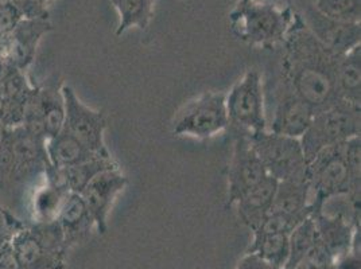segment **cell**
Segmentation results:
<instances>
[{
  "label": "cell",
  "instance_id": "obj_30",
  "mask_svg": "<svg viewBox=\"0 0 361 269\" xmlns=\"http://www.w3.org/2000/svg\"><path fill=\"white\" fill-rule=\"evenodd\" d=\"M23 19L13 3H0V34L14 30Z\"/></svg>",
  "mask_w": 361,
  "mask_h": 269
},
{
  "label": "cell",
  "instance_id": "obj_5",
  "mask_svg": "<svg viewBox=\"0 0 361 269\" xmlns=\"http://www.w3.org/2000/svg\"><path fill=\"white\" fill-rule=\"evenodd\" d=\"M307 184L313 208L334 195L348 194L360 199L361 184L352 178L343 143L319 151L307 162Z\"/></svg>",
  "mask_w": 361,
  "mask_h": 269
},
{
  "label": "cell",
  "instance_id": "obj_11",
  "mask_svg": "<svg viewBox=\"0 0 361 269\" xmlns=\"http://www.w3.org/2000/svg\"><path fill=\"white\" fill-rule=\"evenodd\" d=\"M63 123L65 103L61 89L34 87L25 109L22 125L31 134L49 140L60 134Z\"/></svg>",
  "mask_w": 361,
  "mask_h": 269
},
{
  "label": "cell",
  "instance_id": "obj_17",
  "mask_svg": "<svg viewBox=\"0 0 361 269\" xmlns=\"http://www.w3.org/2000/svg\"><path fill=\"white\" fill-rule=\"evenodd\" d=\"M50 30L49 19H22L11 31L13 54L10 65L26 73L34 62L38 44Z\"/></svg>",
  "mask_w": 361,
  "mask_h": 269
},
{
  "label": "cell",
  "instance_id": "obj_3",
  "mask_svg": "<svg viewBox=\"0 0 361 269\" xmlns=\"http://www.w3.org/2000/svg\"><path fill=\"white\" fill-rule=\"evenodd\" d=\"M229 19L243 42L263 49L285 44L293 23L288 8L263 0H239Z\"/></svg>",
  "mask_w": 361,
  "mask_h": 269
},
{
  "label": "cell",
  "instance_id": "obj_29",
  "mask_svg": "<svg viewBox=\"0 0 361 269\" xmlns=\"http://www.w3.org/2000/svg\"><path fill=\"white\" fill-rule=\"evenodd\" d=\"M26 224L19 221L10 211H0V248L11 241L16 232L20 230Z\"/></svg>",
  "mask_w": 361,
  "mask_h": 269
},
{
  "label": "cell",
  "instance_id": "obj_28",
  "mask_svg": "<svg viewBox=\"0 0 361 269\" xmlns=\"http://www.w3.org/2000/svg\"><path fill=\"white\" fill-rule=\"evenodd\" d=\"M316 224L312 217V214L303 220L290 234V257L288 264L293 265L295 261H298L303 254H306L312 246H314L318 241Z\"/></svg>",
  "mask_w": 361,
  "mask_h": 269
},
{
  "label": "cell",
  "instance_id": "obj_19",
  "mask_svg": "<svg viewBox=\"0 0 361 269\" xmlns=\"http://www.w3.org/2000/svg\"><path fill=\"white\" fill-rule=\"evenodd\" d=\"M278 180L272 177H266L254 189H251L245 195L233 205L238 210L239 218L254 232L264 221L270 213L274 195L276 192Z\"/></svg>",
  "mask_w": 361,
  "mask_h": 269
},
{
  "label": "cell",
  "instance_id": "obj_6",
  "mask_svg": "<svg viewBox=\"0 0 361 269\" xmlns=\"http://www.w3.org/2000/svg\"><path fill=\"white\" fill-rule=\"evenodd\" d=\"M360 106L345 101H338L325 111L317 112L300 139L306 161L310 162L319 151L329 146L360 136Z\"/></svg>",
  "mask_w": 361,
  "mask_h": 269
},
{
  "label": "cell",
  "instance_id": "obj_14",
  "mask_svg": "<svg viewBox=\"0 0 361 269\" xmlns=\"http://www.w3.org/2000/svg\"><path fill=\"white\" fill-rule=\"evenodd\" d=\"M316 112L282 84L275 112L267 130L274 134L301 139L309 128Z\"/></svg>",
  "mask_w": 361,
  "mask_h": 269
},
{
  "label": "cell",
  "instance_id": "obj_32",
  "mask_svg": "<svg viewBox=\"0 0 361 269\" xmlns=\"http://www.w3.org/2000/svg\"><path fill=\"white\" fill-rule=\"evenodd\" d=\"M0 269H22L10 241L0 248Z\"/></svg>",
  "mask_w": 361,
  "mask_h": 269
},
{
  "label": "cell",
  "instance_id": "obj_4",
  "mask_svg": "<svg viewBox=\"0 0 361 269\" xmlns=\"http://www.w3.org/2000/svg\"><path fill=\"white\" fill-rule=\"evenodd\" d=\"M10 242L22 269H60L68 248L59 221L25 225Z\"/></svg>",
  "mask_w": 361,
  "mask_h": 269
},
{
  "label": "cell",
  "instance_id": "obj_2",
  "mask_svg": "<svg viewBox=\"0 0 361 269\" xmlns=\"http://www.w3.org/2000/svg\"><path fill=\"white\" fill-rule=\"evenodd\" d=\"M51 165L46 140L31 134L23 125L0 131V174L14 183H39Z\"/></svg>",
  "mask_w": 361,
  "mask_h": 269
},
{
  "label": "cell",
  "instance_id": "obj_31",
  "mask_svg": "<svg viewBox=\"0 0 361 269\" xmlns=\"http://www.w3.org/2000/svg\"><path fill=\"white\" fill-rule=\"evenodd\" d=\"M23 19H47V11L38 0H10Z\"/></svg>",
  "mask_w": 361,
  "mask_h": 269
},
{
  "label": "cell",
  "instance_id": "obj_18",
  "mask_svg": "<svg viewBox=\"0 0 361 269\" xmlns=\"http://www.w3.org/2000/svg\"><path fill=\"white\" fill-rule=\"evenodd\" d=\"M119 165L115 162V159L111 158H93L87 162L78 163L59 168L51 165L45 171L44 178L49 182H53L56 184H61L66 187L71 193L81 194V192L85 189V186L93 180L99 173L116 168Z\"/></svg>",
  "mask_w": 361,
  "mask_h": 269
},
{
  "label": "cell",
  "instance_id": "obj_34",
  "mask_svg": "<svg viewBox=\"0 0 361 269\" xmlns=\"http://www.w3.org/2000/svg\"><path fill=\"white\" fill-rule=\"evenodd\" d=\"M239 269H275L259 256H251L241 261Z\"/></svg>",
  "mask_w": 361,
  "mask_h": 269
},
{
  "label": "cell",
  "instance_id": "obj_35",
  "mask_svg": "<svg viewBox=\"0 0 361 269\" xmlns=\"http://www.w3.org/2000/svg\"><path fill=\"white\" fill-rule=\"evenodd\" d=\"M38 1H39L42 6H46V3H47V1H50V0H38Z\"/></svg>",
  "mask_w": 361,
  "mask_h": 269
},
{
  "label": "cell",
  "instance_id": "obj_26",
  "mask_svg": "<svg viewBox=\"0 0 361 269\" xmlns=\"http://www.w3.org/2000/svg\"><path fill=\"white\" fill-rule=\"evenodd\" d=\"M255 249L259 257L274 268H279L288 263L290 242L285 233H255Z\"/></svg>",
  "mask_w": 361,
  "mask_h": 269
},
{
  "label": "cell",
  "instance_id": "obj_16",
  "mask_svg": "<svg viewBox=\"0 0 361 269\" xmlns=\"http://www.w3.org/2000/svg\"><path fill=\"white\" fill-rule=\"evenodd\" d=\"M0 84L4 94L6 112L0 124L1 128L22 125L25 109L29 101L34 85H31L26 73L7 63L4 73L0 78Z\"/></svg>",
  "mask_w": 361,
  "mask_h": 269
},
{
  "label": "cell",
  "instance_id": "obj_25",
  "mask_svg": "<svg viewBox=\"0 0 361 269\" xmlns=\"http://www.w3.org/2000/svg\"><path fill=\"white\" fill-rule=\"evenodd\" d=\"M112 4L119 15L118 37L131 29L146 30L150 26L154 0H112Z\"/></svg>",
  "mask_w": 361,
  "mask_h": 269
},
{
  "label": "cell",
  "instance_id": "obj_21",
  "mask_svg": "<svg viewBox=\"0 0 361 269\" xmlns=\"http://www.w3.org/2000/svg\"><path fill=\"white\" fill-rule=\"evenodd\" d=\"M63 186L42 180L32 187L30 196V213L32 223L57 221L61 209L69 195Z\"/></svg>",
  "mask_w": 361,
  "mask_h": 269
},
{
  "label": "cell",
  "instance_id": "obj_24",
  "mask_svg": "<svg viewBox=\"0 0 361 269\" xmlns=\"http://www.w3.org/2000/svg\"><path fill=\"white\" fill-rule=\"evenodd\" d=\"M312 211H313V206L310 202V190H309L307 182H295V180L278 182L270 213L302 214V213H312Z\"/></svg>",
  "mask_w": 361,
  "mask_h": 269
},
{
  "label": "cell",
  "instance_id": "obj_36",
  "mask_svg": "<svg viewBox=\"0 0 361 269\" xmlns=\"http://www.w3.org/2000/svg\"><path fill=\"white\" fill-rule=\"evenodd\" d=\"M0 3H11L10 0H0Z\"/></svg>",
  "mask_w": 361,
  "mask_h": 269
},
{
  "label": "cell",
  "instance_id": "obj_9",
  "mask_svg": "<svg viewBox=\"0 0 361 269\" xmlns=\"http://www.w3.org/2000/svg\"><path fill=\"white\" fill-rule=\"evenodd\" d=\"M229 125L226 93L205 92L185 105L173 121V134L195 139H211Z\"/></svg>",
  "mask_w": 361,
  "mask_h": 269
},
{
  "label": "cell",
  "instance_id": "obj_8",
  "mask_svg": "<svg viewBox=\"0 0 361 269\" xmlns=\"http://www.w3.org/2000/svg\"><path fill=\"white\" fill-rule=\"evenodd\" d=\"M226 113L229 124L239 134H251L267 130L269 121L262 75L251 69L226 94Z\"/></svg>",
  "mask_w": 361,
  "mask_h": 269
},
{
  "label": "cell",
  "instance_id": "obj_37",
  "mask_svg": "<svg viewBox=\"0 0 361 269\" xmlns=\"http://www.w3.org/2000/svg\"><path fill=\"white\" fill-rule=\"evenodd\" d=\"M3 210H4V208H3V206H0V211H3Z\"/></svg>",
  "mask_w": 361,
  "mask_h": 269
},
{
  "label": "cell",
  "instance_id": "obj_12",
  "mask_svg": "<svg viewBox=\"0 0 361 269\" xmlns=\"http://www.w3.org/2000/svg\"><path fill=\"white\" fill-rule=\"evenodd\" d=\"M269 177L266 167L252 149L248 136L239 134L233 143L232 159L228 170V206L233 205Z\"/></svg>",
  "mask_w": 361,
  "mask_h": 269
},
{
  "label": "cell",
  "instance_id": "obj_20",
  "mask_svg": "<svg viewBox=\"0 0 361 269\" xmlns=\"http://www.w3.org/2000/svg\"><path fill=\"white\" fill-rule=\"evenodd\" d=\"M57 221L63 232L68 246L87 236L96 225L82 195L77 193H69Z\"/></svg>",
  "mask_w": 361,
  "mask_h": 269
},
{
  "label": "cell",
  "instance_id": "obj_33",
  "mask_svg": "<svg viewBox=\"0 0 361 269\" xmlns=\"http://www.w3.org/2000/svg\"><path fill=\"white\" fill-rule=\"evenodd\" d=\"M13 54V38L11 31L0 34V63H10Z\"/></svg>",
  "mask_w": 361,
  "mask_h": 269
},
{
  "label": "cell",
  "instance_id": "obj_23",
  "mask_svg": "<svg viewBox=\"0 0 361 269\" xmlns=\"http://www.w3.org/2000/svg\"><path fill=\"white\" fill-rule=\"evenodd\" d=\"M46 151H47L50 163L59 168L78 165V163L90 161L93 158H103L93 154L84 144H81L75 137L65 132L63 130L60 134H56L54 137L46 142Z\"/></svg>",
  "mask_w": 361,
  "mask_h": 269
},
{
  "label": "cell",
  "instance_id": "obj_27",
  "mask_svg": "<svg viewBox=\"0 0 361 269\" xmlns=\"http://www.w3.org/2000/svg\"><path fill=\"white\" fill-rule=\"evenodd\" d=\"M319 15L341 23H360L361 0H316Z\"/></svg>",
  "mask_w": 361,
  "mask_h": 269
},
{
  "label": "cell",
  "instance_id": "obj_15",
  "mask_svg": "<svg viewBox=\"0 0 361 269\" xmlns=\"http://www.w3.org/2000/svg\"><path fill=\"white\" fill-rule=\"evenodd\" d=\"M309 30L333 54L341 57L360 45V23H341L319 15L314 10L310 14Z\"/></svg>",
  "mask_w": 361,
  "mask_h": 269
},
{
  "label": "cell",
  "instance_id": "obj_22",
  "mask_svg": "<svg viewBox=\"0 0 361 269\" xmlns=\"http://www.w3.org/2000/svg\"><path fill=\"white\" fill-rule=\"evenodd\" d=\"M337 93L341 101L361 106V46L341 56L336 70Z\"/></svg>",
  "mask_w": 361,
  "mask_h": 269
},
{
  "label": "cell",
  "instance_id": "obj_10",
  "mask_svg": "<svg viewBox=\"0 0 361 269\" xmlns=\"http://www.w3.org/2000/svg\"><path fill=\"white\" fill-rule=\"evenodd\" d=\"M61 92L65 103V123L62 130L72 134L93 154L103 158L112 156L104 140L106 120L103 112L84 104L69 85H63Z\"/></svg>",
  "mask_w": 361,
  "mask_h": 269
},
{
  "label": "cell",
  "instance_id": "obj_13",
  "mask_svg": "<svg viewBox=\"0 0 361 269\" xmlns=\"http://www.w3.org/2000/svg\"><path fill=\"white\" fill-rule=\"evenodd\" d=\"M127 184V177L121 173V167H116L99 173L81 192L96 226L102 233L106 230L109 211Z\"/></svg>",
  "mask_w": 361,
  "mask_h": 269
},
{
  "label": "cell",
  "instance_id": "obj_7",
  "mask_svg": "<svg viewBox=\"0 0 361 269\" xmlns=\"http://www.w3.org/2000/svg\"><path fill=\"white\" fill-rule=\"evenodd\" d=\"M247 136L274 180L307 182V161L300 139L274 134L269 130Z\"/></svg>",
  "mask_w": 361,
  "mask_h": 269
},
{
  "label": "cell",
  "instance_id": "obj_1",
  "mask_svg": "<svg viewBox=\"0 0 361 269\" xmlns=\"http://www.w3.org/2000/svg\"><path fill=\"white\" fill-rule=\"evenodd\" d=\"M287 51L282 61V84L314 112H321L340 100L337 93L336 70L338 56L322 45L312 31L295 30L287 34Z\"/></svg>",
  "mask_w": 361,
  "mask_h": 269
}]
</instances>
